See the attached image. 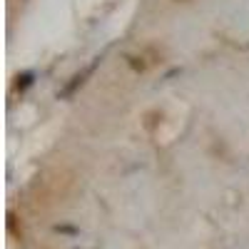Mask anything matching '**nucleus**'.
<instances>
[{"label":"nucleus","instance_id":"2","mask_svg":"<svg viewBox=\"0 0 249 249\" xmlns=\"http://www.w3.org/2000/svg\"><path fill=\"white\" fill-rule=\"evenodd\" d=\"M82 82H85V75H75V77H72V82H70V85H68L65 90L60 92V97H70V95H72V92H75V90H77V88L82 85Z\"/></svg>","mask_w":249,"mask_h":249},{"label":"nucleus","instance_id":"1","mask_svg":"<svg viewBox=\"0 0 249 249\" xmlns=\"http://www.w3.org/2000/svg\"><path fill=\"white\" fill-rule=\"evenodd\" d=\"M33 82H35V72H33V70L20 72V75H18V90H20V92H25L28 88H33Z\"/></svg>","mask_w":249,"mask_h":249}]
</instances>
